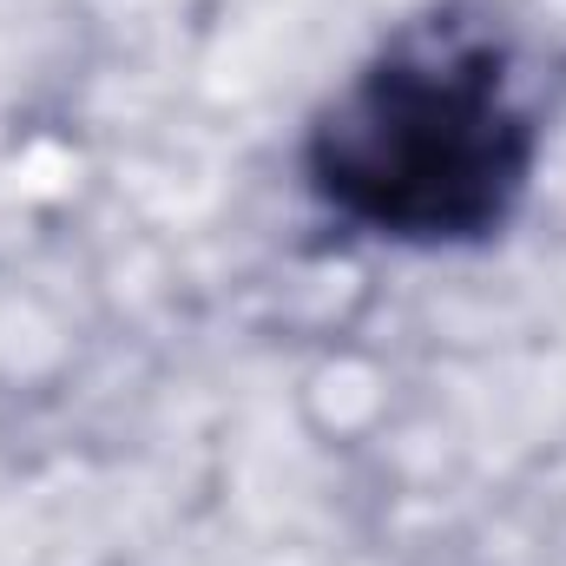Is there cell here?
<instances>
[{
    "label": "cell",
    "mask_w": 566,
    "mask_h": 566,
    "mask_svg": "<svg viewBox=\"0 0 566 566\" xmlns=\"http://www.w3.org/2000/svg\"><path fill=\"white\" fill-rule=\"evenodd\" d=\"M527 165L534 119L507 86V53L461 27L389 46L310 139L316 191L396 238H474L501 224Z\"/></svg>",
    "instance_id": "6da1fadb"
}]
</instances>
